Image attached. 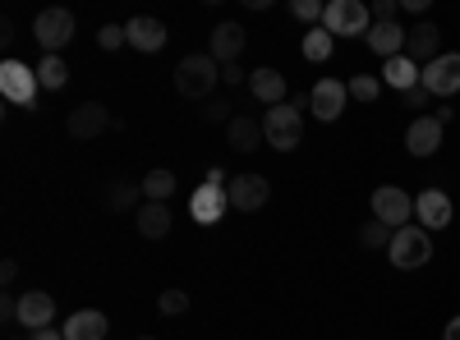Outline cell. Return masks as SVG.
<instances>
[{"label": "cell", "mask_w": 460, "mask_h": 340, "mask_svg": "<svg viewBox=\"0 0 460 340\" xmlns=\"http://www.w3.org/2000/svg\"><path fill=\"white\" fill-rule=\"evenodd\" d=\"M221 83V65L212 56H184L175 65V92L189 97V101H203L212 97V88Z\"/></svg>", "instance_id": "6da1fadb"}, {"label": "cell", "mask_w": 460, "mask_h": 340, "mask_svg": "<svg viewBox=\"0 0 460 340\" xmlns=\"http://www.w3.org/2000/svg\"><path fill=\"white\" fill-rule=\"evenodd\" d=\"M387 257H392L396 272H419L433 257L429 231H424V225H401V231L392 235V244H387Z\"/></svg>", "instance_id": "7a4b0ae2"}, {"label": "cell", "mask_w": 460, "mask_h": 340, "mask_svg": "<svg viewBox=\"0 0 460 340\" xmlns=\"http://www.w3.org/2000/svg\"><path fill=\"white\" fill-rule=\"evenodd\" d=\"M262 138H267V147H277V153H295L299 138H304V116H299L290 101L267 106V116H262Z\"/></svg>", "instance_id": "3957f363"}, {"label": "cell", "mask_w": 460, "mask_h": 340, "mask_svg": "<svg viewBox=\"0 0 460 340\" xmlns=\"http://www.w3.org/2000/svg\"><path fill=\"white\" fill-rule=\"evenodd\" d=\"M323 28L332 37H368L373 10L364 5V0H332V5L323 10Z\"/></svg>", "instance_id": "277c9868"}, {"label": "cell", "mask_w": 460, "mask_h": 340, "mask_svg": "<svg viewBox=\"0 0 460 340\" xmlns=\"http://www.w3.org/2000/svg\"><path fill=\"white\" fill-rule=\"evenodd\" d=\"M37 92H42V83H37V69H28L23 60H0V97H5L10 106L32 110V106H37Z\"/></svg>", "instance_id": "5b68a950"}, {"label": "cell", "mask_w": 460, "mask_h": 340, "mask_svg": "<svg viewBox=\"0 0 460 340\" xmlns=\"http://www.w3.org/2000/svg\"><path fill=\"white\" fill-rule=\"evenodd\" d=\"M69 37H74V14L60 10V5H51V10H42L32 19V42L42 47L47 56H60L69 47Z\"/></svg>", "instance_id": "8992f818"}, {"label": "cell", "mask_w": 460, "mask_h": 340, "mask_svg": "<svg viewBox=\"0 0 460 340\" xmlns=\"http://www.w3.org/2000/svg\"><path fill=\"white\" fill-rule=\"evenodd\" d=\"M373 221H382V225H392V231H401V225H410L414 221V198L405 194V188H396V184H382V188H373Z\"/></svg>", "instance_id": "52a82bcc"}, {"label": "cell", "mask_w": 460, "mask_h": 340, "mask_svg": "<svg viewBox=\"0 0 460 340\" xmlns=\"http://www.w3.org/2000/svg\"><path fill=\"white\" fill-rule=\"evenodd\" d=\"M424 83L433 97H456L460 92V51H442L433 65H424Z\"/></svg>", "instance_id": "ba28073f"}, {"label": "cell", "mask_w": 460, "mask_h": 340, "mask_svg": "<svg viewBox=\"0 0 460 340\" xmlns=\"http://www.w3.org/2000/svg\"><path fill=\"white\" fill-rule=\"evenodd\" d=\"M226 198H230L235 212H258V207H267V198H272V184H267L262 175H235L226 184Z\"/></svg>", "instance_id": "9c48e42d"}, {"label": "cell", "mask_w": 460, "mask_h": 340, "mask_svg": "<svg viewBox=\"0 0 460 340\" xmlns=\"http://www.w3.org/2000/svg\"><path fill=\"white\" fill-rule=\"evenodd\" d=\"M65 129H69V138L88 143V138H102V134L111 129V116H106V106H102V101H84V106H74V110H69Z\"/></svg>", "instance_id": "30bf717a"}, {"label": "cell", "mask_w": 460, "mask_h": 340, "mask_svg": "<svg viewBox=\"0 0 460 340\" xmlns=\"http://www.w3.org/2000/svg\"><path fill=\"white\" fill-rule=\"evenodd\" d=\"M451 216H456V207L442 188H424V194L414 198V221L424 225V231H447Z\"/></svg>", "instance_id": "8fae6325"}, {"label": "cell", "mask_w": 460, "mask_h": 340, "mask_svg": "<svg viewBox=\"0 0 460 340\" xmlns=\"http://www.w3.org/2000/svg\"><path fill=\"white\" fill-rule=\"evenodd\" d=\"M226 207H230V198H226V188H217V184H199L194 194H189V216H194L199 225H217L221 216H226Z\"/></svg>", "instance_id": "7c38bea8"}, {"label": "cell", "mask_w": 460, "mask_h": 340, "mask_svg": "<svg viewBox=\"0 0 460 340\" xmlns=\"http://www.w3.org/2000/svg\"><path fill=\"white\" fill-rule=\"evenodd\" d=\"M442 134L447 125L438 116H419L410 129H405V147H410V157H433L438 147H442Z\"/></svg>", "instance_id": "4fadbf2b"}, {"label": "cell", "mask_w": 460, "mask_h": 340, "mask_svg": "<svg viewBox=\"0 0 460 340\" xmlns=\"http://www.w3.org/2000/svg\"><path fill=\"white\" fill-rule=\"evenodd\" d=\"M19 322H23L28 331L51 327V322H56V299H51L47 290H23V294H19Z\"/></svg>", "instance_id": "5bb4252c"}, {"label": "cell", "mask_w": 460, "mask_h": 340, "mask_svg": "<svg viewBox=\"0 0 460 340\" xmlns=\"http://www.w3.org/2000/svg\"><path fill=\"white\" fill-rule=\"evenodd\" d=\"M244 42H249V32H244L240 23H230V19H226V23L212 28V51H208V56H212L217 65H235L240 51H244Z\"/></svg>", "instance_id": "9a60e30c"}, {"label": "cell", "mask_w": 460, "mask_h": 340, "mask_svg": "<svg viewBox=\"0 0 460 340\" xmlns=\"http://www.w3.org/2000/svg\"><path fill=\"white\" fill-rule=\"evenodd\" d=\"M125 37H129V47L134 51H162L166 47V23L162 19H147V14H134L129 23H125Z\"/></svg>", "instance_id": "2e32d148"}, {"label": "cell", "mask_w": 460, "mask_h": 340, "mask_svg": "<svg viewBox=\"0 0 460 340\" xmlns=\"http://www.w3.org/2000/svg\"><path fill=\"white\" fill-rule=\"evenodd\" d=\"M405 56H410L419 69H424V65H433V60L442 56V32H438V23H419V28H410Z\"/></svg>", "instance_id": "e0dca14e"}, {"label": "cell", "mask_w": 460, "mask_h": 340, "mask_svg": "<svg viewBox=\"0 0 460 340\" xmlns=\"http://www.w3.org/2000/svg\"><path fill=\"white\" fill-rule=\"evenodd\" d=\"M309 97H314V116H318L323 125H332V120H341V110H345V97H350V88L336 83V79H323Z\"/></svg>", "instance_id": "ac0fdd59"}, {"label": "cell", "mask_w": 460, "mask_h": 340, "mask_svg": "<svg viewBox=\"0 0 460 340\" xmlns=\"http://www.w3.org/2000/svg\"><path fill=\"white\" fill-rule=\"evenodd\" d=\"M419 79H424V69H419L410 56H392V60H382V88H392V92H410V88H419Z\"/></svg>", "instance_id": "d6986e66"}, {"label": "cell", "mask_w": 460, "mask_h": 340, "mask_svg": "<svg viewBox=\"0 0 460 340\" xmlns=\"http://www.w3.org/2000/svg\"><path fill=\"white\" fill-rule=\"evenodd\" d=\"M364 42L382 56V60H392V56H405V42H410V32L401 23H373Z\"/></svg>", "instance_id": "ffe728a7"}, {"label": "cell", "mask_w": 460, "mask_h": 340, "mask_svg": "<svg viewBox=\"0 0 460 340\" xmlns=\"http://www.w3.org/2000/svg\"><path fill=\"white\" fill-rule=\"evenodd\" d=\"M171 207L166 203H143L138 212H134V225H138V235L143 240H166L171 235Z\"/></svg>", "instance_id": "44dd1931"}, {"label": "cell", "mask_w": 460, "mask_h": 340, "mask_svg": "<svg viewBox=\"0 0 460 340\" xmlns=\"http://www.w3.org/2000/svg\"><path fill=\"white\" fill-rule=\"evenodd\" d=\"M249 92H253L262 106H281V101H286V74H281V69H253V74H249Z\"/></svg>", "instance_id": "7402d4cb"}, {"label": "cell", "mask_w": 460, "mask_h": 340, "mask_svg": "<svg viewBox=\"0 0 460 340\" xmlns=\"http://www.w3.org/2000/svg\"><path fill=\"white\" fill-rule=\"evenodd\" d=\"M106 336V313L97 309H79L65 318V340H102Z\"/></svg>", "instance_id": "603a6c76"}, {"label": "cell", "mask_w": 460, "mask_h": 340, "mask_svg": "<svg viewBox=\"0 0 460 340\" xmlns=\"http://www.w3.org/2000/svg\"><path fill=\"white\" fill-rule=\"evenodd\" d=\"M226 138H230L235 153H258V143H267L262 138V120H253V116H235L226 125Z\"/></svg>", "instance_id": "cb8c5ba5"}, {"label": "cell", "mask_w": 460, "mask_h": 340, "mask_svg": "<svg viewBox=\"0 0 460 340\" xmlns=\"http://www.w3.org/2000/svg\"><path fill=\"white\" fill-rule=\"evenodd\" d=\"M32 69H37V83H42L47 92H60V88L69 83V65H65V56H42Z\"/></svg>", "instance_id": "d4e9b609"}, {"label": "cell", "mask_w": 460, "mask_h": 340, "mask_svg": "<svg viewBox=\"0 0 460 340\" xmlns=\"http://www.w3.org/2000/svg\"><path fill=\"white\" fill-rule=\"evenodd\" d=\"M138 184H143V198H147V203H166V198L175 194L180 179H175V170H147Z\"/></svg>", "instance_id": "484cf974"}, {"label": "cell", "mask_w": 460, "mask_h": 340, "mask_svg": "<svg viewBox=\"0 0 460 340\" xmlns=\"http://www.w3.org/2000/svg\"><path fill=\"white\" fill-rule=\"evenodd\" d=\"M336 51V37L318 23V28H309V32H304V60H314V65H323L327 56Z\"/></svg>", "instance_id": "4316f807"}, {"label": "cell", "mask_w": 460, "mask_h": 340, "mask_svg": "<svg viewBox=\"0 0 460 340\" xmlns=\"http://www.w3.org/2000/svg\"><path fill=\"white\" fill-rule=\"evenodd\" d=\"M138 194H143V184H129V179H120V184H111L106 207H111V212H129V207L138 203Z\"/></svg>", "instance_id": "83f0119b"}, {"label": "cell", "mask_w": 460, "mask_h": 340, "mask_svg": "<svg viewBox=\"0 0 460 340\" xmlns=\"http://www.w3.org/2000/svg\"><path fill=\"white\" fill-rule=\"evenodd\" d=\"M392 235H396L392 225H382V221H368L364 231H359V244H364V248H387V244H392Z\"/></svg>", "instance_id": "f1b7e54d"}, {"label": "cell", "mask_w": 460, "mask_h": 340, "mask_svg": "<svg viewBox=\"0 0 460 340\" xmlns=\"http://www.w3.org/2000/svg\"><path fill=\"white\" fill-rule=\"evenodd\" d=\"M345 88H350V97H355V101H377L382 79H373V74H355V79L345 83Z\"/></svg>", "instance_id": "f546056e"}, {"label": "cell", "mask_w": 460, "mask_h": 340, "mask_svg": "<svg viewBox=\"0 0 460 340\" xmlns=\"http://www.w3.org/2000/svg\"><path fill=\"white\" fill-rule=\"evenodd\" d=\"M97 42H102V51H120V47L129 42V37H125V23H102Z\"/></svg>", "instance_id": "4dcf8cb0"}, {"label": "cell", "mask_w": 460, "mask_h": 340, "mask_svg": "<svg viewBox=\"0 0 460 340\" xmlns=\"http://www.w3.org/2000/svg\"><path fill=\"white\" fill-rule=\"evenodd\" d=\"M157 309H162L166 318H180V313L189 309V294H184V290H166V294L157 299Z\"/></svg>", "instance_id": "1f68e13d"}, {"label": "cell", "mask_w": 460, "mask_h": 340, "mask_svg": "<svg viewBox=\"0 0 460 340\" xmlns=\"http://www.w3.org/2000/svg\"><path fill=\"white\" fill-rule=\"evenodd\" d=\"M203 120H208V125H221V120L230 125V120H235V116H230V101H226V97H212L208 110H203Z\"/></svg>", "instance_id": "d6a6232c"}, {"label": "cell", "mask_w": 460, "mask_h": 340, "mask_svg": "<svg viewBox=\"0 0 460 340\" xmlns=\"http://www.w3.org/2000/svg\"><path fill=\"white\" fill-rule=\"evenodd\" d=\"M290 10H295V19H304V23H318L327 5H323V0H295Z\"/></svg>", "instance_id": "836d02e7"}, {"label": "cell", "mask_w": 460, "mask_h": 340, "mask_svg": "<svg viewBox=\"0 0 460 340\" xmlns=\"http://www.w3.org/2000/svg\"><path fill=\"white\" fill-rule=\"evenodd\" d=\"M429 97H433V92H429L424 83H419V88H410V92H401V101H405L410 110H419V106H429Z\"/></svg>", "instance_id": "e575fe53"}, {"label": "cell", "mask_w": 460, "mask_h": 340, "mask_svg": "<svg viewBox=\"0 0 460 340\" xmlns=\"http://www.w3.org/2000/svg\"><path fill=\"white\" fill-rule=\"evenodd\" d=\"M373 23H396V0H377V5H373Z\"/></svg>", "instance_id": "d590c367"}, {"label": "cell", "mask_w": 460, "mask_h": 340, "mask_svg": "<svg viewBox=\"0 0 460 340\" xmlns=\"http://www.w3.org/2000/svg\"><path fill=\"white\" fill-rule=\"evenodd\" d=\"M0 281H5V285L19 281V262H14V257H10V262H0Z\"/></svg>", "instance_id": "8d00e7d4"}, {"label": "cell", "mask_w": 460, "mask_h": 340, "mask_svg": "<svg viewBox=\"0 0 460 340\" xmlns=\"http://www.w3.org/2000/svg\"><path fill=\"white\" fill-rule=\"evenodd\" d=\"M221 79L226 83H244V69L240 65H221Z\"/></svg>", "instance_id": "74e56055"}, {"label": "cell", "mask_w": 460, "mask_h": 340, "mask_svg": "<svg viewBox=\"0 0 460 340\" xmlns=\"http://www.w3.org/2000/svg\"><path fill=\"white\" fill-rule=\"evenodd\" d=\"M28 340H65V331H51V327H42V331H28Z\"/></svg>", "instance_id": "f35d334b"}, {"label": "cell", "mask_w": 460, "mask_h": 340, "mask_svg": "<svg viewBox=\"0 0 460 340\" xmlns=\"http://www.w3.org/2000/svg\"><path fill=\"white\" fill-rule=\"evenodd\" d=\"M442 340H460V313L447 322V331H442Z\"/></svg>", "instance_id": "ab89813d"}, {"label": "cell", "mask_w": 460, "mask_h": 340, "mask_svg": "<svg viewBox=\"0 0 460 340\" xmlns=\"http://www.w3.org/2000/svg\"><path fill=\"white\" fill-rule=\"evenodd\" d=\"M138 340H152V336H138Z\"/></svg>", "instance_id": "60d3db41"}]
</instances>
